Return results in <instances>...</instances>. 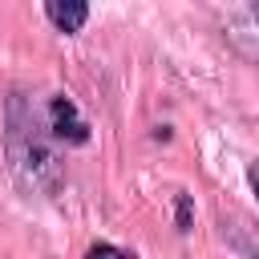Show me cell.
Listing matches in <instances>:
<instances>
[{"instance_id":"7a4b0ae2","label":"cell","mask_w":259,"mask_h":259,"mask_svg":"<svg viewBox=\"0 0 259 259\" xmlns=\"http://www.w3.org/2000/svg\"><path fill=\"white\" fill-rule=\"evenodd\" d=\"M45 121H49V134L65 146H85L89 142V121L77 113V105L65 93H53L45 101Z\"/></svg>"},{"instance_id":"8992f818","label":"cell","mask_w":259,"mask_h":259,"mask_svg":"<svg viewBox=\"0 0 259 259\" xmlns=\"http://www.w3.org/2000/svg\"><path fill=\"white\" fill-rule=\"evenodd\" d=\"M247 178H251V190H255V198H259V166H251V170H247Z\"/></svg>"},{"instance_id":"6da1fadb","label":"cell","mask_w":259,"mask_h":259,"mask_svg":"<svg viewBox=\"0 0 259 259\" xmlns=\"http://www.w3.org/2000/svg\"><path fill=\"white\" fill-rule=\"evenodd\" d=\"M53 142L57 138L49 134L45 109H36L32 101H24L16 93L8 105V162L24 190L53 194L65 182V166H61V154Z\"/></svg>"},{"instance_id":"3957f363","label":"cell","mask_w":259,"mask_h":259,"mask_svg":"<svg viewBox=\"0 0 259 259\" xmlns=\"http://www.w3.org/2000/svg\"><path fill=\"white\" fill-rule=\"evenodd\" d=\"M45 16H49L61 32H77V28L89 20V4H81V0H65V4H61V0H49V4H45Z\"/></svg>"},{"instance_id":"5b68a950","label":"cell","mask_w":259,"mask_h":259,"mask_svg":"<svg viewBox=\"0 0 259 259\" xmlns=\"http://www.w3.org/2000/svg\"><path fill=\"white\" fill-rule=\"evenodd\" d=\"M178 227L190 231V198L186 194H178Z\"/></svg>"},{"instance_id":"277c9868","label":"cell","mask_w":259,"mask_h":259,"mask_svg":"<svg viewBox=\"0 0 259 259\" xmlns=\"http://www.w3.org/2000/svg\"><path fill=\"white\" fill-rule=\"evenodd\" d=\"M85 259H130L121 247H113V243H93L89 251H85Z\"/></svg>"}]
</instances>
